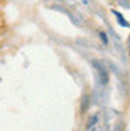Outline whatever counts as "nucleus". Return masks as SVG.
<instances>
[{
    "instance_id": "2",
    "label": "nucleus",
    "mask_w": 130,
    "mask_h": 131,
    "mask_svg": "<svg viewBox=\"0 0 130 131\" xmlns=\"http://www.w3.org/2000/svg\"><path fill=\"white\" fill-rule=\"evenodd\" d=\"M114 14H115L117 16H118V23H120V24H121V25H127V23H124V19H123V16L120 15L118 12H114Z\"/></svg>"
},
{
    "instance_id": "3",
    "label": "nucleus",
    "mask_w": 130,
    "mask_h": 131,
    "mask_svg": "<svg viewBox=\"0 0 130 131\" xmlns=\"http://www.w3.org/2000/svg\"><path fill=\"white\" fill-rule=\"evenodd\" d=\"M100 37H102V40H103V43H108V39H106L105 33H102V31H100Z\"/></svg>"
},
{
    "instance_id": "1",
    "label": "nucleus",
    "mask_w": 130,
    "mask_h": 131,
    "mask_svg": "<svg viewBox=\"0 0 130 131\" xmlns=\"http://www.w3.org/2000/svg\"><path fill=\"white\" fill-rule=\"evenodd\" d=\"M94 64H96V69L99 70V74H100V81H102V83H106V82H108V72L105 70V67H102L99 63H94Z\"/></svg>"
}]
</instances>
